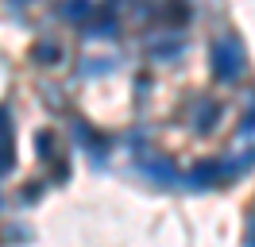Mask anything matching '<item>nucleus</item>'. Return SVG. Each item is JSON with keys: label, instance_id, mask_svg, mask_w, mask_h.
Instances as JSON below:
<instances>
[{"label": "nucleus", "instance_id": "obj_1", "mask_svg": "<svg viewBox=\"0 0 255 247\" xmlns=\"http://www.w3.org/2000/svg\"><path fill=\"white\" fill-rule=\"evenodd\" d=\"M213 74L221 77V81H236L244 74V46L232 35H221L213 43Z\"/></svg>", "mask_w": 255, "mask_h": 247}, {"label": "nucleus", "instance_id": "obj_2", "mask_svg": "<svg viewBox=\"0 0 255 247\" xmlns=\"http://www.w3.org/2000/svg\"><path fill=\"white\" fill-rule=\"evenodd\" d=\"M221 178H224L221 162H201V166L190 170V189H209V185H217Z\"/></svg>", "mask_w": 255, "mask_h": 247}, {"label": "nucleus", "instance_id": "obj_3", "mask_svg": "<svg viewBox=\"0 0 255 247\" xmlns=\"http://www.w3.org/2000/svg\"><path fill=\"white\" fill-rule=\"evenodd\" d=\"M143 174L151 182H162V185H174L178 182V170L170 158H143Z\"/></svg>", "mask_w": 255, "mask_h": 247}, {"label": "nucleus", "instance_id": "obj_4", "mask_svg": "<svg viewBox=\"0 0 255 247\" xmlns=\"http://www.w3.org/2000/svg\"><path fill=\"white\" fill-rule=\"evenodd\" d=\"M89 12H93V4H89V0H66V4H62V15H66V19H74V23L85 19Z\"/></svg>", "mask_w": 255, "mask_h": 247}, {"label": "nucleus", "instance_id": "obj_5", "mask_svg": "<svg viewBox=\"0 0 255 247\" xmlns=\"http://www.w3.org/2000/svg\"><path fill=\"white\" fill-rule=\"evenodd\" d=\"M217 116H221V105H213V101H205V105L197 108V131H209Z\"/></svg>", "mask_w": 255, "mask_h": 247}, {"label": "nucleus", "instance_id": "obj_6", "mask_svg": "<svg viewBox=\"0 0 255 247\" xmlns=\"http://www.w3.org/2000/svg\"><path fill=\"white\" fill-rule=\"evenodd\" d=\"M8 170H12V143L4 139L0 143V174H8Z\"/></svg>", "mask_w": 255, "mask_h": 247}, {"label": "nucleus", "instance_id": "obj_7", "mask_svg": "<svg viewBox=\"0 0 255 247\" xmlns=\"http://www.w3.org/2000/svg\"><path fill=\"white\" fill-rule=\"evenodd\" d=\"M240 135H255V108H252V112H244V120H240Z\"/></svg>", "mask_w": 255, "mask_h": 247}, {"label": "nucleus", "instance_id": "obj_8", "mask_svg": "<svg viewBox=\"0 0 255 247\" xmlns=\"http://www.w3.org/2000/svg\"><path fill=\"white\" fill-rule=\"evenodd\" d=\"M8 131H12V127H8V112H4V108H0V143H4V139H8Z\"/></svg>", "mask_w": 255, "mask_h": 247}, {"label": "nucleus", "instance_id": "obj_9", "mask_svg": "<svg viewBox=\"0 0 255 247\" xmlns=\"http://www.w3.org/2000/svg\"><path fill=\"white\" fill-rule=\"evenodd\" d=\"M244 247H255V216L248 220V236H244Z\"/></svg>", "mask_w": 255, "mask_h": 247}, {"label": "nucleus", "instance_id": "obj_10", "mask_svg": "<svg viewBox=\"0 0 255 247\" xmlns=\"http://www.w3.org/2000/svg\"><path fill=\"white\" fill-rule=\"evenodd\" d=\"M54 54H58V50H54V46H50V43H43V46H39V58H47V62H50V58H54Z\"/></svg>", "mask_w": 255, "mask_h": 247}, {"label": "nucleus", "instance_id": "obj_11", "mask_svg": "<svg viewBox=\"0 0 255 247\" xmlns=\"http://www.w3.org/2000/svg\"><path fill=\"white\" fill-rule=\"evenodd\" d=\"M12 4H27V0H12Z\"/></svg>", "mask_w": 255, "mask_h": 247}, {"label": "nucleus", "instance_id": "obj_12", "mask_svg": "<svg viewBox=\"0 0 255 247\" xmlns=\"http://www.w3.org/2000/svg\"><path fill=\"white\" fill-rule=\"evenodd\" d=\"M112 4H116V0H112Z\"/></svg>", "mask_w": 255, "mask_h": 247}]
</instances>
